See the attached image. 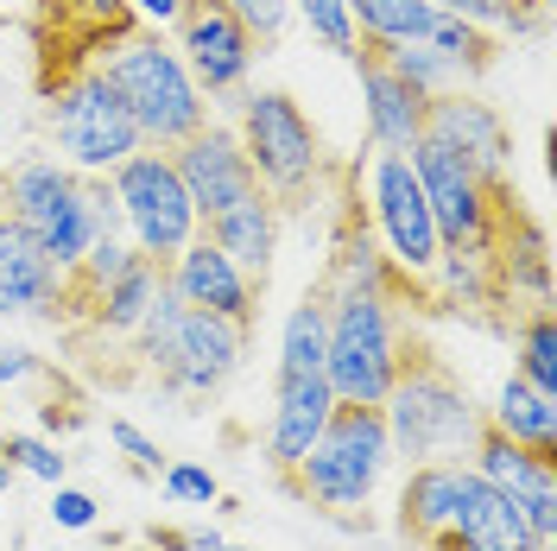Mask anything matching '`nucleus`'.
Returning <instances> with one entry per match:
<instances>
[{
	"label": "nucleus",
	"instance_id": "26",
	"mask_svg": "<svg viewBox=\"0 0 557 551\" xmlns=\"http://www.w3.org/2000/svg\"><path fill=\"white\" fill-rule=\"evenodd\" d=\"M323 343H330V323H323V292H305L298 305L285 310L278 323V380L298 375H323Z\"/></svg>",
	"mask_w": 557,
	"mask_h": 551
},
{
	"label": "nucleus",
	"instance_id": "14",
	"mask_svg": "<svg viewBox=\"0 0 557 551\" xmlns=\"http://www.w3.org/2000/svg\"><path fill=\"white\" fill-rule=\"evenodd\" d=\"M424 134L444 139L456 159H469L487 184H507L513 172V127L500 121V108L487 102L482 89H450L424 102Z\"/></svg>",
	"mask_w": 557,
	"mask_h": 551
},
{
	"label": "nucleus",
	"instance_id": "20",
	"mask_svg": "<svg viewBox=\"0 0 557 551\" xmlns=\"http://www.w3.org/2000/svg\"><path fill=\"white\" fill-rule=\"evenodd\" d=\"M336 413V393L323 375H298V380H278V400H273V425H267V463L278 476H292L305 463V450L317 444V431L330 425Z\"/></svg>",
	"mask_w": 557,
	"mask_h": 551
},
{
	"label": "nucleus",
	"instance_id": "4",
	"mask_svg": "<svg viewBox=\"0 0 557 551\" xmlns=\"http://www.w3.org/2000/svg\"><path fill=\"white\" fill-rule=\"evenodd\" d=\"M134 348L146 355V368L159 375L165 393H184V400H209L222 393L228 375L242 368L247 355V323H228V317H209V310H190L172 292V279L159 285L152 310L139 317Z\"/></svg>",
	"mask_w": 557,
	"mask_h": 551
},
{
	"label": "nucleus",
	"instance_id": "1",
	"mask_svg": "<svg viewBox=\"0 0 557 551\" xmlns=\"http://www.w3.org/2000/svg\"><path fill=\"white\" fill-rule=\"evenodd\" d=\"M406 279L393 273L381 247L368 235H348L336 267H330V292H323V323H330V343H323V380L336 400L355 406H381L406 348L393 330V292Z\"/></svg>",
	"mask_w": 557,
	"mask_h": 551
},
{
	"label": "nucleus",
	"instance_id": "35",
	"mask_svg": "<svg viewBox=\"0 0 557 551\" xmlns=\"http://www.w3.org/2000/svg\"><path fill=\"white\" fill-rule=\"evenodd\" d=\"M108 444L121 450L139 476H159V469H165V450H159V438H146L134 418H108Z\"/></svg>",
	"mask_w": 557,
	"mask_h": 551
},
{
	"label": "nucleus",
	"instance_id": "33",
	"mask_svg": "<svg viewBox=\"0 0 557 551\" xmlns=\"http://www.w3.org/2000/svg\"><path fill=\"white\" fill-rule=\"evenodd\" d=\"M159 482H165V494L184 501V507H215V501H222V482L209 476L203 463H165Z\"/></svg>",
	"mask_w": 557,
	"mask_h": 551
},
{
	"label": "nucleus",
	"instance_id": "30",
	"mask_svg": "<svg viewBox=\"0 0 557 551\" xmlns=\"http://www.w3.org/2000/svg\"><path fill=\"white\" fill-rule=\"evenodd\" d=\"M513 375H525L539 393H557V317L545 305L520 323V348H513Z\"/></svg>",
	"mask_w": 557,
	"mask_h": 551
},
{
	"label": "nucleus",
	"instance_id": "36",
	"mask_svg": "<svg viewBox=\"0 0 557 551\" xmlns=\"http://www.w3.org/2000/svg\"><path fill=\"white\" fill-rule=\"evenodd\" d=\"M51 519L64 526V532H83V526H96V494H83V488H51Z\"/></svg>",
	"mask_w": 557,
	"mask_h": 551
},
{
	"label": "nucleus",
	"instance_id": "38",
	"mask_svg": "<svg viewBox=\"0 0 557 551\" xmlns=\"http://www.w3.org/2000/svg\"><path fill=\"white\" fill-rule=\"evenodd\" d=\"M165 551H242V546L209 532V526H177V532H165Z\"/></svg>",
	"mask_w": 557,
	"mask_h": 551
},
{
	"label": "nucleus",
	"instance_id": "19",
	"mask_svg": "<svg viewBox=\"0 0 557 551\" xmlns=\"http://www.w3.org/2000/svg\"><path fill=\"white\" fill-rule=\"evenodd\" d=\"M450 539L462 551H545L539 546V532H532V519L520 514V501L500 494L494 482H482L475 469H469V482H462Z\"/></svg>",
	"mask_w": 557,
	"mask_h": 551
},
{
	"label": "nucleus",
	"instance_id": "12",
	"mask_svg": "<svg viewBox=\"0 0 557 551\" xmlns=\"http://www.w3.org/2000/svg\"><path fill=\"white\" fill-rule=\"evenodd\" d=\"M172 45L209 102H228V108L242 102L260 45H253V33H247L222 0H184L177 20H172Z\"/></svg>",
	"mask_w": 557,
	"mask_h": 551
},
{
	"label": "nucleus",
	"instance_id": "18",
	"mask_svg": "<svg viewBox=\"0 0 557 551\" xmlns=\"http://www.w3.org/2000/svg\"><path fill=\"white\" fill-rule=\"evenodd\" d=\"M58 310H64V273L0 209V317H58Z\"/></svg>",
	"mask_w": 557,
	"mask_h": 551
},
{
	"label": "nucleus",
	"instance_id": "37",
	"mask_svg": "<svg viewBox=\"0 0 557 551\" xmlns=\"http://www.w3.org/2000/svg\"><path fill=\"white\" fill-rule=\"evenodd\" d=\"M38 375H45V362H38L33 348L0 336V393H7V387H26V380H38Z\"/></svg>",
	"mask_w": 557,
	"mask_h": 551
},
{
	"label": "nucleus",
	"instance_id": "27",
	"mask_svg": "<svg viewBox=\"0 0 557 551\" xmlns=\"http://www.w3.org/2000/svg\"><path fill=\"white\" fill-rule=\"evenodd\" d=\"M424 45H431V51H444V58L462 70V83H469V89H475L487 70H494V51H500V45H494V33L469 26V20H456V13H444V7H437V20H431Z\"/></svg>",
	"mask_w": 557,
	"mask_h": 551
},
{
	"label": "nucleus",
	"instance_id": "8",
	"mask_svg": "<svg viewBox=\"0 0 557 551\" xmlns=\"http://www.w3.org/2000/svg\"><path fill=\"white\" fill-rule=\"evenodd\" d=\"M51 134H58V152H64L70 172L89 177H108L121 159H134L146 146L139 121L127 114V102L114 96V83L96 64L51 89Z\"/></svg>",
	"mask_w": 557,
	"mask_h": 551
},
{
	"label": "nucleus",
	"instance_id": "15",
	"mask_svg": "<svg viewBox=\"0 0 557 551\" xmlns=\"http://www.w3.org/2000/svg\"><path fill=\"white\" fill-rule=\"evenodd\" d=\"M172 166L184 177V191H190V204H197V222H209L215 209H228V204H242L247 191H260L235 127H222V121H203L184 146H172Z\"/></svg>",
	"mask_w": 557,
	"mask_h": 551
},
{
	"label": "nucleus",
	"instance_id": "13",
	"mask_svg": "<svg viewBox=\"0 0 557 551\" xmlns=\"http://www.w3.org/2000/svg\"><path fill=\"white\" fill-rule=\"evenodd\" d=\"M469 469L520 501V514L532 519L539 546H557V456H539V450H525L482 425L475 444H469Z\"/></svg>",
	"mask_w": 557,
	"mask_h": 551
},
{
	"label": "nucleus",
	"instance_id": "6",
	"mask_svg": "<svg viewBox=\"0 0 557 551\" xmlns=\"http://www.w3.org/2000/svg\"><path fill=\"white\" fill-rule=\"evenodd\" d=\"M386 463H393V438H386L381 406H355V400H336L330 425L317 431V444L305 450V463L285 476L305 501L330 507V514H355L374 501Z\"/></svg>",
	"mask_w": 557,
	"mask_h": 551
},
{
	"label": "nucleus",
	"instance_id": "9",
	"mask_svg": "<svg viewBox=\"0 0 557 551\" xmlns=\"http://www.w3.org/2000/svg\"><path fill=\"white\" fill-rule=\"evenodd\" d=\"M108 191H114V209H121L127 242H134L139 254H152V260H172L177 247H190L203 235L197 204H190V191H184V177H177L172 152H159V146H139L134 159H121V166L108 172Z\"/></svg>",
	"mask_w": 557,
	"mask_h": 551
},
{
	"label": "nucleus",
	"instance_id": "29",
	"mask_svg": "<svg viewBox=\"0 0 557 551\" xmlns=\"http://www.w3.org/2000/svg\"><path fill=\"white\" fill-rule=\"evenodd\" d=\"M456 20L482 26V33H507V38H532L545 26V0H431Z\"/></svg>",
	"mask_w": 557,
	"mask_h": 551
},
{
	"label": "nucleus",
	"instance_id": "32",
	"mask_svg": "<svg viewBox=\"0 0 557 551\" xmlns=\"http://www.w3.org/2000/svg\"><path fill=\"white\" fill-rule=\"evenodd\" d=\"M7 463H13V476H38L51 488L70 476V456L51 438H33V431H7Z\"/></svg>",
	"mask_w": 557,
	"mask_h": 551
},
{
	"label": "nucleus",
	"instance_id": "31",
	"mask_svg": "<svg viewBox=\"0 0 557 551\" xmlns=\"http://www.w3.org/2000/svg\"><path fill=\"white\" fill-rule=\"evenodd\" d=\"M292 20H305L323 51H336V58L355 64L361 38H355V20H348V0H292Z\"/></svg>",
	"mask_w": 557,
	"mask_h": 551
},
{
	"label": "nucleus",
	"instance_id": "21",
	"mask_svg": "<svg viewBox=\"0 0 557 551\" xmlns=\"http://www.w3.org/2000/svg\"><path fill=\"white\" fill-rule=\"evenodd\" d=\"M203 235L260 285V279L273 273V254H278V204L267 197V191H247L242 204H228V209L209 216Z\"/></svg>",
	"mask_w": 557,
	"mask_h": 551
},
{
	"label": "nucleus",
	"instance_id": "22",
	"mask_svg": "<svg viewBox=\"0 0 557 551\" xmlns=\"http://www.w3.org/2000/svg\"><path fill=\"white\" fill-rule=\"evenodd\" d=\"M462 482H469V463H412L406 469V488H399V532L406 539H444L456 519V501H462Z\"/></svg>",
	"mask_w": 557,
	"mask_h": 551
},
{
	"label": "nucleus",
	"instance_id": "28",
	"mask_svg": "<svg viewBox=\"0 0 557 551\" xmlns=\"http://www.w3.org/2000/svg\"><path fill=\"white\" fill-rule=\"evenodd\" d=\"M381 58H386L393 76H406V83H412L424 102H431V96H450V89H469V83H462V70H456L444 51H431L424 38H412V45H386Z\"/></svg>",
	"mask_w": 557,
	"mask_h": 551
},
{
	"label": "nucleus",
	"instance_id": "24",
	"mask_svg": "<svg viewBox=\"0 0 557 551\" xmlns=\"http://www.w3.org/2000/svg\"><path fill=\"white\" fill-rule=\"evenodd\" d=\"M487 431H500V438H513V444L539 450V456H557V393H539L525 375H507L500 380V393H494V406L482 413Z\"/></svg>",
	"mask_w": 557,
	"mask_h": 551
},
{
	"label": "nucleus",
	"instance_id": "7",
	"mask_svg": "<svg viewBox=\"0 0 557 551\" xmlns=\"http://www.w3.org/2000/svg\"><path fill=\"white\" fill-rule=\"evenodd\" d=\"M235 114H242L235 139H242V152H247V166H253V177H260V191H267L278 209L292 204V197H305V191L317 184V166H323V146H317L311 114L292 102L285 89H242Z\"/></svg>",
	"mask_w": 557,
	"mask_h": 551
},
{
	"label": "nucleus",
	"instance_id": "16",
	"mask_svg": "<svg viewBox=\"0 0 557 551\" xmlns=\"http://www.w3.org/2000/svg\"><path fill=\"white\" fill-rule=\"evenodd\" d=\"M165 279H172V292L190 310H209V317H228V323H247L253 330V279L209 242V235H197L190 247H177L172 260H165Z\"/></svg>",
	"mask_w": 557,
	"mask_h": 551
},
{
	"label": "nucleus",
	"instance_id": "39",
	"mask_svg": "<svg viewBox=\"0 0 557 551\" xmlns=\"http://www.w3.org/2000/svg\"><path fill=\"white\" fill-rule=\"evenodd\" d=\"M177 7H184V0H127V13H134L139 26H152V33H172Z\"/></svg>",
	"mask_w": 557,
	"mask_h": 551
},
{
	"label": "nucleus",
	"instance_id": "34",
	"mask_svg": "<svg viewBox=\"0 0 557 551\" xmlns=\"http://www.w3.org/2000/svg\"><path fill=\"white\" fill-rule=\"evenodd\" d=\"M222 7L253 33V45H278L285 26H292V0H222Z\"/></svg>",
	"mask_w": 557,
	"mask_h": 551
},
{
	"label": "nucleus",
	"instance_id": "3",
	"mask_svg": "<svg viewBox=\"0 0 557 551\" xmlns=\"http://www.w3.org/2000/svg\"><path fill=\"white\" fill-rule=\"evenodd\" d=\"M96 70L114 83V96H121L127 114L139 121L146 146H159V152L184 146V139L209 121V96L197 89V76L184 70L177 45L165 33H152V26H127V33L102 51Z\"/></svg>",
	"mask_w": 557,
	"mask_h": 551
},
{
	"label": "nucleus",
	"instance_id": "10",
	"mask_svg": "<svg viewBox=\"0 0 557 551\" xmlns=\"http://www.w3.org/2000/svg\"><path fill=\"white\" fill-rule=\"evenodd\" d=\"M406 159H412V177H418V191H424V204H431V222H437L444 247L494 260V229H500L507 184H487L469 159H456L450 146L431 134L418 139Z\"/></svg>",
	"mask_w": 557,
	"mask_h": 551
},
{
	"label": "nucleus",
	"instance_id": "40",
	"mask_svg": "<svg viewBox=\"0 0 557 551\" xmlns=\"http://www.w3.org/2000/svg\"><path fill=\"white\" fill-rule=\"evenodd\" d=\"M13 488V463H7V431H0V494Z\"/></svg>",
	"mask_w": 557,
	"mask_h": 551
},
{
	"label": "nucleus",
	"instance_id": "17",
	"mask_svg": "<svg viewBox=\"0 0 557 551\" xmlns=\"http://www.w3.org/2000/svg\"><path fill=\"white\" fill-rule=\"evenodd\" d=\"M355 70H361V121H368L374 152H412L424 139V96L406 76H393L386 58L368 45L355 51Z\"/></svg>",
	"mask_w": 557,
	"mask_h": 551
},
{
	"label": "nucleus",
	"instance_id": "11",
	"mask_svg": "<svg viewBox=\"0 0 557 551\" xmlns=\"http://www.w3.org/2000/svg\"><path fill=\"white\" fill-rule=\"evenodd\" d=\"M368 204H374V229L386 242V260L399 279H431V267L444 260V235L431 222V204L412 177L406 152H374L368 166Z\"/></svg>",
	"mask_w": 557,
	"mask_h": 551
},
{
	"label": "nucleus",
	"instance_id": "5",
	"mask_svg": "<svg viewBox=\"0 0 557 551\" xmlns=\"http://www.w3.org/2000/svg\"><path fill=\"white\" fill-rule=\"evenodd\" d=\"M381 418L393 456H406V463H444V456L462 463V450L482 431V406L469 400V387L444 362H431L424 348L399 362V375L381 400Z\"/></svg>",
	"mask_w": 557,
	"mask_h": 551
},
{
	"label": "nucleus",
	"instance_id": "23",
	"mask_svg": "<svg viewBox=\"0 0 557 551\" xmlns=\"http://www.w3.org/2000/svg\"><path fill=\"white\" fill-rule=\"evenodd\" d=\"M159 285H165V260L134 254V260L108 279L102 292L76 310V317H83L89 330H102V336H134L139 317H146V310H152V298H159Z\"/></svg>",
	"mask_w": 557,
	"mask_h": 551
},
{
	"label": "nucleus",
	"instance_id": "41",
	"mask_svg": "<svg viewBox=\"0 0 557 551\" xmlns=\"http://www.w3.org/2000/svg\"><path fill=\"white\" fill-rule=\"evenodd\" d=\"M418 551H462V546H456L450 532H444V539H424V546H418Z\"/></svg>",
	"mask_w": 557,
	"mask_h": 551
},
{
	"label": "nucleus",
	"instance_id": "25",
	"mask_svg": "<svg viewBox=\"0 0 557 551\" xmlns=\"http://www.w3.org/2000/svg\"><path fill=\"white\" fill-rule=\"evenodd\" d=\"M348 20L368 51H386V45H412L431 33L437 7L431 0H348Z\"/></svg>",
	"mask_w": 557,
	"mask_h": 551
},
{
	"label": "nucleus",
	"instance_id": "2",
	"mask_svg": "<svg viewBox=\"0 0 557 551\" xmlns=\"http://www.w3.org/2000/svg\"><path fill=\"white\" fill-rule=\"evenodd\" d=\"M0 209L38 242V254L70 273L89 247L121 229V209L108 177L70 172L64 159H20L13 172L0 177Z\"/></svg>",
	"mask_w": 557,
	"mask_h": 551
}]
</instances>
